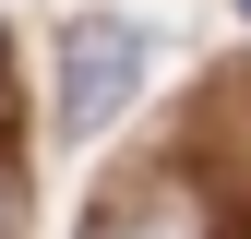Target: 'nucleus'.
Instances as JSON below:
<instances>
[{"instance_id":"f257e3e1","label":"nucleus","mask_w":251,"mask_h":239,"mask_svg":"<svg viewBox=\"0 0 251 239\" xmlns=\"http://www.w3.org/2000/svg\"><path fill=\"white\" fill-rule=\"evenodd\" d=\"M144 60H155V36H144V24L84 12L72 36H60V143H96L108 120L144 96Z\"/></svg>"},{"instance_id":"f03ea898","label":"nucleus","mask_w":251,"mask_h":239,"mask_svg":"<svg viewBox=\"0 0 251 239\" xmlns=\"http://www.w3.org/2000/svg\"><path fill=\"white\" fill-rule=\"evenodd\" d=\"M84 239H227V203H215L192 167H132V179L96 191Z\"/></svg>"},{"instance_id":"7ed1b4c3","label":"nucleus","mask_w":251,"mask_h":239,"mask_svg":"<svg viewBox=\"0 0 251 239\" xmlns=\"http://www.w3.org/2000/svg\"><path fill=\"white\" fill-rule=\"evenodd\" d=\"M0 239H24V179H12V156H0Z\"/></svg>"},{"instance_id":"20e7f679","label":"nucleus","mask_w":251,"mask_h":239,"mask_svg":"<svg viewBox=\"0 0 251 239\" xmlns=\"http://www.w3.org/2000/svg\"><path fill=\"white\" fill-rule=\"evenodd\" d=\"M239 12H251V0H239Z\"/></svg>"}]
</instances>
